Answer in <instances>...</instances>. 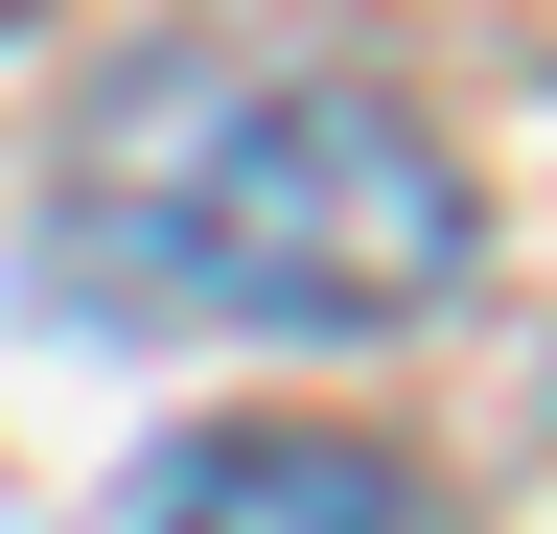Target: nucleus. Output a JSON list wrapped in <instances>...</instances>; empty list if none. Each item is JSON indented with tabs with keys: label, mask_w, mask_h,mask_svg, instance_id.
I'll return each mask as SVG.
<instances>
[{
	"label": "nucleus",
	"mask_w": 557,
	"mask_h": 534,
	"mask_svg": "<svg viewBox=\"0 0 557 534\" xmlns=\"http://www.w3.org/2000/svg\"><path fill=\"white\" fill-rule=\"evenodd\" d=\"M70 256H94L116 302H186V325H302V349H348V325H442L465 302V163L418 140L395 94L348 71H233V47H139V71L94 94V163H70Z\"/></svg>",
	"instance_id": "f257e3e1"
},
{
	"label": "nucleus",
	"mask_w": 557,
	"mask_h": 534,
	"mask_svg": "<svg viewBox=\"0 0 557 534\" xmlns=\"http://www.w3.org/2000/svg\"><path fill=\"white\" fill-rule=\"evenodd\" d=\"M139 534H418V488L372 442H325V419H256V442H186L139 488Z\"/></svg>",
	"instance_id": "f03ea898"
},
{
	"label": "nucleus",
	"mask_w": 557,
	"mask_h": 534,
	"mask_svg": "<svg viewBox=\"0 0 557 534\" xmlns=\"http://www.w3.org/2000/svg\"><path fill=\"white\" fill-rule=\"evenodd\" d=\"M24 24H47V0H0V47H24Z\"/></svg>",
	"instance_id": "7ed1b4c3"
}]
</instances>
